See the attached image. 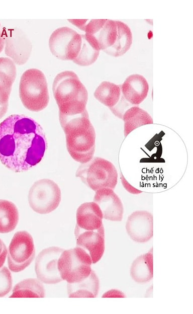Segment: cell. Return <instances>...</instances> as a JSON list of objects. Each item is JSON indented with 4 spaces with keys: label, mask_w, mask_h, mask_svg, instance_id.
Segmentation results:
<instances>
[{
    "label": "cell",
    "mask_w": 193,
    "mask_h": 314,
    "mask_svg": "<svg viewBox=\"0 0 193 314\" xmlns=\"http://www.w3.org/2000/svg\"><path fill=\"white\" fill-rule=\"evenodd\" d=\"M46 148L44 131L34 119L13 114L0 123V161L9 169L29 170L41 162Z\"/></svg>",
    "instance_id": "1"
},
{
    "label": "cell",
    "mask_w": 193,
    "mask_h": 314,
    "mask_svg": "<svg viewBox=\"0 0 193 314\" xmlns=\"http://www.w3.org/2000/svg\"><path fill=\"white\" fill-rule=\"evenodd\" d=\"M59 121L65 134L67 150L72 158L80 164L90 161L95 151L96 135L87 110Z\"/></svg>",
    "instance_id": "2"
},
{
    "label": "cell",
    "mask_w": 193,
    "mask_h": 314,
    "mask_svg": "<svg viewBox=\"0 0 193 314\" xmlns=\"http://www.w3.org/2000/svg\"><path fill=\"white\" fill-rule=\"evenodd\" d=\"M52 91L59 108V119L86 111L87 91L74 71L65 70L58 73L53 80Z\"/></svg>",
    "instance_id": "3"
},
{
    "label": "cell",
    "mask_w": 193,
    "mask_h": 314,
    "mask_svg": "<svg viewBox=\"0 0 193 314\" xmlns=\"http://www.w3.org/2000/svg\"><path fill=\"white\" fill-rule=\"evenodd\" d=\"M19 96L24 106L31 111L39 112L47 106L49 95L42 71L30 68L23 72L19 84Z\"/></svg>",
    "instance_id": "4"
},
{
    "label": "cell",
    "mask_w": 193,
    "mask_h": 314,
    "mask_svg": "<svg viewBox=\"0 0 193 314\" xmlns=\"http://www.w3.org/2000/svg\"><path fill=\"white\" fill-rule=\"evenodd\" d=\"M76 176L94 191L105 188L114 189L118 180L117 170L114 164L99 156L81 164L76 171Z\"/></svg>",
    "instance_id": "5"
},
{
    "label": "cell",
    "mask_w": 193,
    "mask_h": 314,
    "mask_svg": "<svg viewBox=\"0 0 193 314\" xmlns=\"http://www.w3.org/2000/svg\"><path fill=\"white\" fill-rule=\"evenodd\" d=\"M91 258L81 248L76 247L64 250L57 263L60 275L67 283L79 282L86 278L92 269Z\"/></svg>",
    "instance_id": "6"
},
{
    "label": "cell",
    "mask_w": 193,
    "mask_h": 314,
    "mask_svg": "<svg viewBox=\"0 0 193 314\" xmlns=\"http://www.w3.org/2000/svg\"><path fill=\"white\" fill-rule=\"evenodd\" d=\"M61 199V190L53 180L43 179L35 182L30 189L28 203L37 213L46 214L55 210Z\"/></svg>",
    "instance_id": "7"
},
{
    "label": "cell",
    "mask_w": 193,
    "mask_h": 314,
    "mask_svg": "<svg viewBox=\"0 0 193 314\" xmlns=\"http://www.w3.org/2000/svg\"><path fill=\"white\" fill-rule=\"evenodd\" d=\"M35 255V248L31 234L26 230L16 232L8 249V264L10 270L14 272L25 270L31 263Z\"/></svg>",
    "instance_id": "8"
},
{
    "label": "cell",
    "mask_w": 193,
    "mask_h": 314,
    "mask_svg": "<svg viewBox=\"0 0 193 314\" xmlns=\"http://www.w3.org/2000/svg\"><path fill=\"white\" fill-rule=\"evenodd\" d=\"M64 250L57 246L43 249L37 255L35 270L38 279L42 283L54 284L63 281L57 267L59 257Z\"/></svg>",
    "instance_id": "9"
},
{
    "label": "cell",
    "mask_w": 193,
    "mask_h": 314,
    "mask_svg": "<svg viewBox=\"0 0 193 314\" xmlns=\"http://www.w3.org/2000/svg\"><path fill=\"white\" fill-rule=\"evenodd\" d=\"M79 34L68 27L55 30L49 39V47L51 53L62 60H71Z\"/></svg>",
    "instance_id": "10"
},
{
    "label": "cell",
    "mask_w": 193,
    "mask_h": 314,
    "mask_svg": "<svg viewBox=\"0 0 193 314\" xmlns=\"http://www.w3.org/2000/svg\"><path fill=\"white\" fill-rule=\"evenodd\" d=\"M126 229L130 238L137 243H146L153 236L152 214L146 210H137L128 217Z\"/></svg>",
    "instance_id": "11"
},
{
    "label": "cell",
    "mask_w": 193,
    "mask_h": 314,
    "mask_svg": "<svg viewBox=\"0 0 193 314\" xmlns=\"http://www.w3.org/2000/svg\"><path fill=\"white\" fill-rule=\"evenodd\" d=\"M76 247L84 250L91 258L92 263L99 262L105 251L104 225L94 230H82L75 227Z\"/></svg>",
    "instance_id": "12"
},
{
    "label": "cell",
    "mask_w": 193,
    "mask_h": 314,
    "mask_svg": "<svg viewBox=\"0 0 193 314\" xmlns=\"http://www.w3.org/2000/svg\"><path fill=\"white\" fill-rule=\"evenodd\" d=\"M95 192L93 201L100 207L103 218L113 221H121L124 207L118 195L111 188H103Z\"/></svg>",
    "instance_id": "13"
},
{
    "label": "cell",
    "mask_w": 193,
    "mask_h": 314,
    "mask_svg": "<svg viewBox=\"0 0 193 314\" xmlns=\"http://www.w3.org/2000/svg\"><path fill=\"white\" fill-rule=\"evenodd\" d=\"M9 35L5 32L6 54L19 65L29 58L31 50L29 40L23 33L16 29H10Z\"/></svg>",
    "instance_id": "14"
},
{
    "label": "cell",
    "mask_w": 193,
    "mask_h": 314,
    "mask_svg": "<svg viewBox=\"0 0 193 314\" xmlns=\"http://www.w3.org/2000/svg\"><path fill=\"white\" fill-rule=\"evenodd\" d=\"M14 62L8 57L0 58V119L6 113L12 85L16 77Z\"/></svg>",
    "instance_id": "15"
},
{
    "label": "cell",
    "mask_w": 193,
    "mask_h": 314,
    "mask_svg": "<svg viewBox=\"0 0 193 314\" xmlns=\"http://www.w3.org/2000/svg\"><path fill=\"white\" fill-rule=\"evenodd\" d=\"M103 219L102 211L95 202H85L77 209L75 227L82 230H97L103 225Z\"/></svg>",
    "instance_id": "16"
},
{
    "label": "cell",
    "mask_w": 193,
    "mask_h": 314,
    "mask_svg": "<svg viewBox=\"0 0 193 314\" xmlns=\"http://www.w3.org/2000/svg\"><path fill=\"white\" fill-rule=\"evenodd\" d=\"M149 84L142 75L133 74L128 76L122 85L123 97L129 104L137 106L147 97Z\"/></svg>",
    "instance_id": "17"
},
{
    "label": "cell",
    "mask_w": 193,
    "mask_h": 314,
    "mask_svg": "<svg viewBox=\"0 0 193 314\" xmlns=\"http://www.w3.org/2000/svg\"><path fill=\"white\" fill-rule=\"evenodd\" d=\"M132 279L136 283L143 284L153 278V252H149L137 257L133 262L130 270Z\"/></svg>",
    "instance_id": "18"
},
{
    "label": "cell",
    "mask_w": 193,
    "mask_h": 314,
    "mask_svg": "<svg viewBox=\"0 0 193 314\" xmlns=\"http://www.w3.org/2000/svg\"><path fill=\"white\" fill-rule=\"evenodd\" d=\"M124 135L126 137L132 131L143 125L153 123L150 114L137 106H131L123 113Z\"/></svg>",
    "instance_id": "19"
},
{
    "label": "cell",
    "mask_w": 193,
    "mask_h": 314,
    "mask_svg": "<svg viewBox=\"0 0 193 314\" xmlns=\"http://www.w3.org/2000/svg\"><path fill=\"white\" fill-rule=\"evenodd\" d=\"M100 288L98 277L92 270L84 280L75 283H67L68 296L69 297H91L97 296Z\"/></svg>",
    "instance_id": "20"
},
{
    "label": "cell",
    "mask_w": 193,
    "mask_h": 314,
    "mask_svg": "<svg viewBox=\"0 0 193 314\" xmlns=\"http://www.w3.org/2000/svg\"><path fill=\"white\" fill-rule=\"evenodd\" d=\"M96 39L89 34H81V41L76 58L73 61L80 66H88L93 63L100 54Z\"/></svg>",
    "instance_id": "21"
},
{
    "label": "cell",
    "mask_w": 193,
    "mask_h": 314,
    "mask_svg": "<svg viewBox=\"0 0 193 314\" xmlns=\"http://www.w3.org/2000/svg\"><path fill=\"white\" fill-rule=\"evenodd\" d=\"M117 35L113 46L104 50L108 54L118 57L125 54L132 43V34L129 27L125 23L116 21Z\"/></svg>",
    "instance_id": "22"
},
{
    "label": "cell",
    "mask_w": 193,
    "mask_h": 314,
    "mask_svg": "<svg viewBox=\"0 0 193 314\" xmlns=\"http://www.w3.org/2000/svg\"><path fill=\"white\" fill-rule=\"evenodd\" d=\"M19 220L16 205L10 201L0 199V233H9L15 229Z\"/></svg>",
    "instance_id": "23"
},
{
    "label": "cell",
    "mask_w": 193,
    "mask_h": 314,
    "mask_svg": "<svg viewBox=\"0 0 193 314\" xmlns=\"http://www.w3.org/2000/svg\"><path fill=\"white\" fill-rule=\"evenodd\" d=\"M45 290L38 279L27 278L18 283L10 297H44Z\"/></svg>",
    "instance_id": "24"
},
{
    "label": "cell",
    "mask_w": 193,
    "mask_h": 314,
    "mask_svg": "<svg viewBox=\"0 0 193 314\" xmlns=\"http://www.w3.org/2000/svg\"><path fill=\"white\" fill-rule=\"evenodd\" d=\"M120 86L108 81L102 82L94 92L95 98L105 106L112 108L115 107L121 98Z\"/></svg>",
    "instance_id": "25"
},
{
    "label": "cell",
    "mask_w": 193,
    "mask_h": 314,
    "mask_svg": "<svg viewBox=\"0 0 193 314\" xmlns=\"http://www.w3.org/2000/svg\"><path fill=\"white\" fill-rule=\"evenodd\" d=\"M117 35V25L116 21L107 20L100 30L92 35L96 39L100 50L104 51L113 45Z\"/></svg>",
    "instance_id": "26"
},
{
    "label": "cell",
    "mask_w": 193,
    "mask_h": 314,
    "mask_svg": "<svg viewBox=\"0 0 193 314\" xmlns=\"http://www.w3.org/2000/svg\"><path fill=\"white\" fill-rule=\"evenodd\" d=\"M107 19L68 20L69 22L84 31L86 34L93 35L104 26Z\"/></svg>",
    "instance_id": "27"
},
{
    "label": "cell",
    "mask_w": 193,
    "mask_h": 314,
    "mask_svg": "<svg viewBox=\"0 0 193 314\" xmlns=\"http://www.w3.org/2000/svg\"><path fill=\"white\" fill-rule=\"evenodd\" d=\"M13 280L11 273L5 266L0 268V297L8 294L12 289Z\"/></svg>",
    "instance_id": "28"
},
{
    "label": "cell",
    "mask_w": 193,
    "mask_h": 314,
    "mask_svg": "<svg viewBox=\"0 0 193 314\" xmlns=\"http://www.w3.org/2000/svg\"><path fill=\"white\" fill-rule=\"evenodd\" d=\"M120 179L121 181L123 187L125 189L126 191L132 194H139L142 192V191L137 189L133 186H132L129 182L126 180V179L124 177L123 175L121 174L120 175Z\"/></svg>",
    "instance_id": "29"
},
{
    "label": "cell",
    "mask_w": 193,
    "mask_h": 314,
    "mask_svg": "<svg viewBox=\"0 0 193 314\" xmlns=\"http://www.w3.org/2000/svg\"><path fill=\"white\" fill-rule=\"evenodd\" d=\"M7 249L6 245L0 239V268L3 266L7 255Z\"/></svg>",
    "instance_id": "30"
},
{
    "label": "cell",
    "mask_w": 193,
    "mask_h": 314,
    "mask_svg": "<svg viewBox=\"0 0 193 314\" xmlns=\"http://www.w3.org/2000/svg\"><path fill=\"white\" fill-rule=\"evenodd\" d=\"M103 297H125V293L118 289H111L105 292Z\"/></svg>",
    "instance_id": "31"
},
{
    "label": "cell",
    "mask_w": 193,
    "mask_h": 314,
    "mask_svg": "<svg viewBox=\"0 0 193 314\" xmlns=\"http://www.w3.org/2000/svg\"><path fill=\"white\" fill-rule=\"evenodd\" d=\"M5 43V32L4 29L1 27L0 23V53L3 49L4 44Z\"/></svg>",
    "instance_id": "32"
}]
</instances>
